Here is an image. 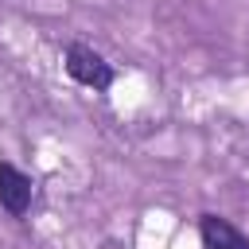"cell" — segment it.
I'll return each instance as SVG.
<instances>
[{"mask_svg":"<svg viewBox=\"0 0 249 249\" xmlns=\"http://www.w3.org/2000/svg\"><path fill=\"white\" fill-rule=\"evenodd\" d=\"M198 237L206 249H249V237L222 214H198Z\"/></svg>","mask_w":249,"mask_h":249,"instance_id":"obj_3","label":"cell"},{"mask_svg":"<svg viewBox=\"0 0 249 249\" xmlns=\"http://www.w3.org/2000/svg\"><path fill=\"white\" fill-rule=\"evenodd\" d=\"M66 74H70L78 86L97 89V93L109 89L113 78H117L113 62H105V54H97V51L86 47V43H70V47H66Z\"/></svg>","mask_w":249,"mask_h":249,"instance_id":"obj_1","label":"cell"},{"mask_svg":"<svg viewBox=\"0 0 249 249\" xmlns=\"http://www.w3.org/2000/svg\"><path fill=\"white\" fill-rule=\"evenodd\" d=\"M31 195H35V183L31 175H23L16 163H0V206L12 214V218H23L31 210Z\"/></svg>","mask_w":249,"mask_h":249,"instance_id":"obj_2","label":"cell"}]
</instances>
